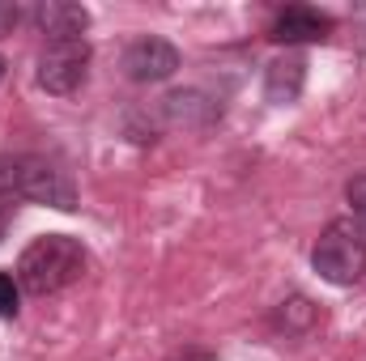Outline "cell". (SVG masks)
<instances>
[{
  "label": "cell",
  "instance_id": "cell-1",
  "mask_svg": "<svg viewBox=\"0 0 366 361\" xmlns=\"http://www.w3.org/2000/svg\"><path fill=\"white\" fill-rule=\"evenodd\" d=\"M86 272V247L69 234H43L34 238L21 260H17V285L30 293V298H47V293H60L69 289L73 280H81Z\"/></svg>",
  "mask_w": 366,
  "mask_h": 361
},
{
  "label": "cell",
  "instance_id": "cell-2",
  "mask_svg": "<svg viewBox=\"0 0 366 361\" xmlns=\"http://www.w3.org/2000/svg\"><path fill=\"white\" fill-rule=\"evenodd\" d=\"M315 272L328 285H358L366 276V234L354 217H337L324 225L315 251H311Z\"/></svg>",
  "mask_w": 366,
  "mask_h": 361
},
{
  "label": "cell",
  "instance_id": "cell-3",
  "mask_svg": "<svg viewBox=\"0 0 366 361\" xmlns=\"http://www.w3.org/2000/svg\"><path fill=\"white\" fill-rule=\"evenodd\" d=\"M13 195L47 204V208H60V213L77 208L73 175L56 158H47V153H17L13 158Z\"/></svg>",
  "mask_w": 366,
  "mask_h": 361
},
{
  "label": "cell",
  "instance_id": "cell-4",
  "mask_svg": "<svg viewBox=\"0 0 366 361\" xmlns=\"http://www.w3.org/2000/svg\"><path fill=\"white\" fill-rule=\"evenodd\" d=\"M90 73V43L86 39H56L39 51V86L56 98H69L86 86Z\"/></svg>",
  "mask_w": 366,
  "mask_h": 361
},
{
  "label": "cell",
  "instance_id": "cell-5",
  "mask_svg": "<svg viewBox=\"0 0 366 361\" xmlns=\"http://www.w3.org/2000/svg\"><path fill=\"white\" fill-rule=\"evenodd\" d=\"M124 73L128 81L137 86H158V81H171L179 73V47L158 39V34H145L137 43H128L124 51Z\"/></svg>",
  "mask_w": 366,
  "mask_h": 361
},
{
  "label": "cell",
  "instance_id": "cell-6",
  "mask_svg": "<svg viewBox=\"0 0 366 361\" xmlns=\"http://www.w3.org/2000/svg\"><path fill=\"white\" fill-rule=\"evenodd\" d=\"M337 30V21L311 4H285L269 26V39L281 47H298V43H328Z\"/></svg>",
  "mask_w": 366,
  "mask_h": 361
},
{
  "label": "cell",
  "instance_id": "cell-7",
  "mask_svg": "<svg viewBox=\"0 0 366 361\" xmlns=\"http://www.w3.org/2000/svg\"><path fill=\"white\" fill-rule=\"evenodd\" d=\"M30 21L47 34V43H56V39H86L90 9L73 4V0H43V4L30 9Z\"/></svg>",
  "mask_w": 366,
  "mask_h": 361
},
{
  "label": "cell",
  "instance_id": "cell-8",
  "mask_svg": "<svg viewBox=\"0 0 366 361\" xmlns=\"http://www.w3.org/2000/svg\"><path fill=\"white\" fill-rule=\"evenodd\" d=\"M302 86H307V60L298 51H285L277 56L273 64L264 68V98L273 106H290L302 98Z\"/></svg>",
  "mask_w": 366,
  "mask_h": 361
},
{
  "label": "cell",
  "instance_id": "cell-9",
  "mask_svg": "<svg viewBox=\"0 0 366 361\" xmlns=\"http://www.w3.org/2000/svg\"><path fill=\"white\" fill-rule=\"evenodd\" d=\"M162 115L171 123H183V128H204L217 115V102H209L200 90H175L162 98Z\"/></svg>",
  "mask_w": 366,
  "mask_h": 361
},
{
  "label": "cell",
  "instance_id": "cell-10",
  "mask_svg": "<svg viewBox=\"0 0 366 361\" xmlns=\"http://www.w3.org/2000/svg\"><path fill=\"white\" fill-rule=\"evenodd\" d=\"M311 319H315V310H311V302H307V298H290V302H281L277 323H281L285 332H302Z\"/></svg>",
  "mask_w": 366,
  "mask_h": 361
},
{
  "label": "cell",
  "instance_id": "cell-11",
  "mask_svg": "<svg viewBox=\"0 0 366 361\" xmlns=\"http://www.w3.org/2000/svg\"><path fill=\"white\" fill-rule=\"evenodd\" d=\"M17 310H21V285L17 276L0 272V319H17Z\"/></svg>",
  "mask_w": 366,
  "mask_h": 361
},
{
  "label": "cell",
  "instance_id": "cell-12",
  "mask_svg": "<svg viewBox=\"0 0 366 361\" xmlns=\"http://www.w3.org/2000/svg\"><path fill=\"white\" fill-rule=\"evenodd\" d=\"M345 200L354 208V221L366 230V175H354V179L345 183Z\"/></svg>",
  "mask_w": 366,
  "mask_h": 361
},
{
  "label": "cell",
  "instance_id": "cell-13",
  "mask_svg": "<svg viewBox=\"0 0 366 361\" xmlns=\"http://www.w3.org/2000/svg\"><path fill=\"white\" fill-rule=\"evenodd\" d=\"M21 17H26V9H21V4H13V0H0V39H9V34L21 26Z\"/></svg>",
  "mask_w": 366,
  "mask_h": 361
},
{
  "label": "cell",
  "instance_id": "cell-14",
  "mask_svg": "<svg viewBox=\"0 0 366 361\" xmlns=\"http://www.w3.org/2000/svg\"><path fill=\"white\" fill-rule=\"evenodd\" d=\"M17 204H9V200H0V238H4V225H9V213H13Z\"/></svg>",
  "mask_w": 366,
  "mask_h": 361
},
{
  "label": "cell",
  "instance_id": "cell-15",
  "mask_svg": "<svg viewBox=\"0 0 366 361\" xmlns=\"http://www.w3.org/2000/svg\"><path fill=\"white\" fill-rule=\"evenodd\" d=\"M4 73H9V64H4V56H0V81H4Z\"/></svg>",
  "mask_w": 366,
  "mask_h": 361
}]
</instances>
